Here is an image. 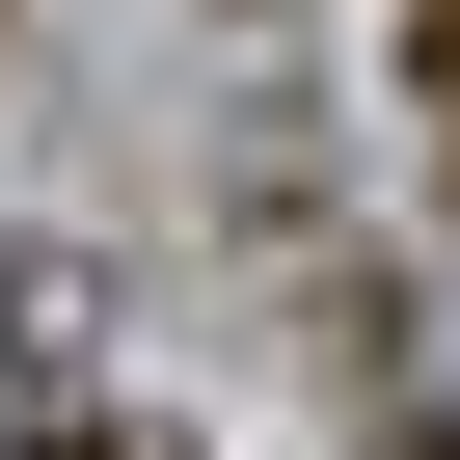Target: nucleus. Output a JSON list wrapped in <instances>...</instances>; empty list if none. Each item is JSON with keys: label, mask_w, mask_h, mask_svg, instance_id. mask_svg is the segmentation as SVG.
I'll return each mask as SVG.
<instances>
[{"label": "nucleus", "mask_w": 460, "mask_h": 460, "mask_svg": "<svg viewBox=\"0 0 460 460\" xmlns=\"http://www.w3.org/2000/svg\"><path fill=\"white\" fill-rule=\"evenodd\" d=\"M433 460H460V433H433Z\"/></svg>", "instance_id": "3"}, {"label": "nucleus", "mask_w": 460, "mask_h": 460, "mask_svg": "<svg viewBox=\"0 0 460 460\" xmlns=\"http://www.w3.org/2000/svg\"><path fill=\"white\" fill-rule=\"evenodd\" d=\"M406 82H433V163H460V0H406Z\"/></svg>", "instance_id": "1"}, {"label": "nucleus", "mask_w": 460, "mask_h": 460, "mask_svg": "<svg viewBox=\"0 0 460 460\" xmlns=\"http://www.w3.org/2000/svg\"><path fill=\"white\" fill-rule=\"evenodd\" d=\"M28 460H163V433H136V406H28Z\"/></svg>", "instance_id": "2"}]
</instances>
